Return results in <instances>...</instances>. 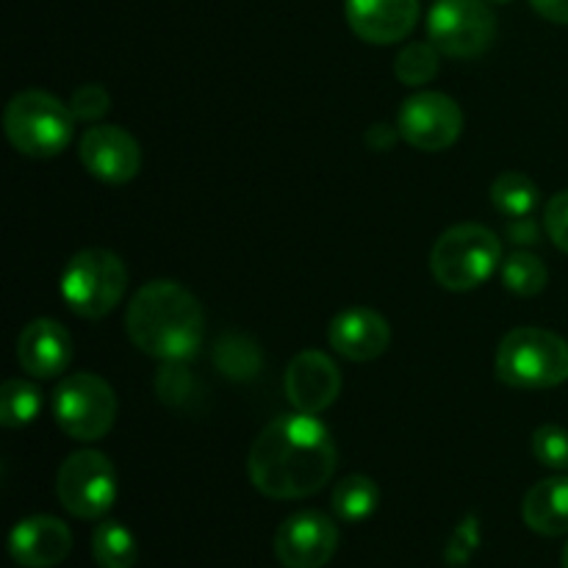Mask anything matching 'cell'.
<instances>
[{"label":"cell","instance_id":"cell-1","mask_svg":"<svg viewBox=\"0 0 568 568\" xmlns=\"http://www.w3.org/2000/svg\"><path fill=\"white\" fill-rule=\"evenodd\" d=\"M336 471V444L316 416H277L250 447L247 475L270 499H305L320 494Z\"/></svg>","mask_w":568,"mask_h":568},{"label":"cell","instance_id":"cell-13","mask_svg":"<svg viewBox=\"0 0 568 568\" xmlns=\"http://www.w3.org/2000/svg\"><path fill=\"white\" fill-rule=\"evenodd\" d=\"M283 388H286V399L294 410L320 416L342 394V372L333 364L331 355L320 353V349H303L288 361Z\"/></svg>","mask_w":568,"mask_h":568},{"label":"cell","instance_id":"cell-17","mask_svg":"<svg viewBox=\"0 0 568 568\" xmlns=\"http://www.w3.org/2000/svg\"><path fill=\"white\" fill-rule=\"evenodd\" d=\"M72 361V336L61 322L33 320L17 336V364L37 381L59 377Z\"/></svg>","mask_w":568,"mask_h":568},{"label":"cell","instance_id":"cell-26","mask_svg":"<svg viewBox=\"0 0 568 568\" xmlns=\"http://www.w3.org/2000/svg\"><path fill=\"white\" fill-rule=\"evenodd\" d=\"M194 392V377L186 369V361H166L164 369L155 377V394L164 405L170 408H181L192 399Z\"/></svg>","mask_w":568,"mask_h":568},{"label":"cell","instance_id":"cell-29","mask_svg":"<svg viewBox=\"0 0 568 568\" xmlns=\"http://www.w3.org/2000/svg\"><path fill=\"white\" fill-rule=\"evenodd\" d=\"M544 231L558 250L568 255V189L555 194L544 209Z\"/></svg>","mask_w":568,"mask_h":568},{"label":"cell","instance_id":"cell-21","mask_svg":"<svg viewBox=\"0 0 568 568\" xmlns=\"http://www.w3.org/2000/svg\"><path fill=\"white\" fill-rule=\"evenodd\" d=\"M92 558L100 568H133L139 558L136 538L120 521H100L92 532Z\"/></svg>","mask_w":568,"mask_h":568},{"label":"cell","instance_id":"cell-15","mask_svg":"<svg viewBox=\"0 0 568 568\" xmlns=\"http://www.w3.org/2000/svg\"><path fill=\"white\" fill-rule=\"evenodd\" d=\"M347 26L369 44H397L419 22V0H347Z\"/></svg>","mask_w":568,"mask_h":568},{"label":"cell","instance_id":"cell-7","mask_svg":"<svg viewBox=\"0 0 568 568\" xmlns=\"http://www.w3.org/2000/svg\"><path fill=\"white\" fill-rule=\"evenodd\" d=\"M55 425L75 442H100L116 422V394L92 372L64 377L53 392Z\"/></svg>","mask_w":568,"mask_h":568},{"label":"cell","instance_id":"cell-23","mask_svg":"<svg viewBox=\"0 0 568 568\" xmlns=\"http://www.w3.org/2000/svg\"><path fill=\"white\" fill-rule=\"evenodd\" d=\"M42 410V392L28 381H6L0 388V425L6 430L28 427Z\"/></svg>","mask_w":568,"mask_h":568},{"label":"cell","instance_id":"cell-5","mask_svg":"<svg viewBox=\"0 0 568 568\" xmlns=\"http://www.w3.org/2000/svg\"><path fill=\"white\" fill-rule=\"evenodd\" d=\"M503 266V242L494 231L477 222L453 225L436 239L430 253V272L438 286L449 292H471Z\"/></svg>","mask_w":568,"mask_h":568},{"label":"cell","instance_id":"cell-34","mask_svg":"<svg viewBox=\"0 0 568 568\" xmlns=\"http://www.w3.org/2000/svg\"><path fill=\"white\" fill-rule=\"evenodd\" d=\"M488 3H510V0H488Z\"/></svg>","mask_w":568,"mask_h":568},{"label":"cell","instance_id":"cell-20","mask_svg":"<svg viewBox=\"0 0 568 568\" xmlns=\"http://www.w3.org/2000/svg\"><path fill=\"white\" fill-rule=\"evenodd\" d=\"M214 364L231 381H253L261 372V349L258 344L242 333H225L214 344Z\"/></svg>","mask_w":568,"mask_h":568},{"label":"cell","instance_id":"cell-2","mask_svg":"<svg viewBox=\"0 0 568 568\" xmlns=\"http://www.w3.org/2000/svg\"><path fill=\"white\" fill-rule=\"evenodd\" d=\"M128 338L159 361H192L203 344L205 314L189 288L175 281H150L136 288L125 311Z\"/></svg>","mask_w":568,"mask_h":568},{"label":"cell","instance_id":"cell-32","mask_svg":"<svg viewBox=\"0 0 568 568\" xmlns=\"http://www.w3.org/2000/svg\"><path fill=\"white\" fill-rule=\"evenodd\" d=\"M538 17L555 26H568V0H530Z\"/></svg>","mask_w":568,"mask_h":568},{"label":"cell","instance_id":"cell-10","mask_svg":"<svg viewBox=\"0 0 568 568\" xmlns=\"http://www.w3.org/2000/svg\"><path fill=\"white\" fill-rule=\"evenodd\" d=\"M397 128L414 150L442 153L464 133V111L444 92H416L399 105Z\"/></svg>","mask_w":568,"mask_h":568},{"label":"cell","instance_id":"cell-28","mask_svg":"<svg viewBox=\"0 0 568 568\" xmlns=\"http://www.w3.org/2000/svg\"><path fill=\"white\" fill-rule=\"evenodd\" d=\"M111 109V94L109 89L100 87V83H83L72 92L70 98V111L75 116V122H94L100 116H105V111Z\"/></svg>","mask_w":568,"mask_h":568},{"label":"cell","instance_id":"cell-4","mask_svg":"<svg viewBox=\"0 0 568 568\" xmlns=\"http://www.w3.org/2000/svg\"><path fill=\"white\" fill-rule=\"evenodd\" d=\"M70 105L42 89H26L9 100L3 111V131L11 148L28 159H55L72 142Z\"/></svg>","mask_w":568,"mask_h":568},{"label":"cell","instance_id":"cell-19","mask_svg":"<svg viewBox=\"0 0 568 568\" xmlns=\"http://www.w3.org/2000/svg\"><path fill=\"white\" fill-rule=\"evenodd\" d=\"M331 505L333 514L342 521H364L369 519L377 510V505H381V488H377V483L372 480V477L349 475L336 483Z\"/></svg>","mask_w":568,"mask_h":568},{"label":"cell","instance_id":"cell-22","mask_svg":"<svg viewBox=\"0 0 568 568\" xmlns=\"http://www.w3.org/2000/svg\"><path fill=\"white\" fill-rule=\"evenodd\" d=\"M491 203L499 214L510 216H530L538 205V186L525 172H503L491 183Z\"/></svg>","mask_w":568,"mask_h":568},{"label":"cell","instance_id":"cell-18","mask_svg":"<svg viewBox=\"0 0 568 568\" xmlns=\"http://www.w3.org/2000/svg\"><path fill=\"white\" fill-rule=\"evenodd\" d=\"M521 519L547 538L568 536V477H547L525 494Z\"/></svg>","mask_w":568,"mask_h":568},{"label":"cell","instance_id":"cell-9","mask_svg":"<svg viewBox=\"0 0 568 568\" xmlns=\"http://www.w3.org/2000/svg\"><path fill=\"white\" fill-rule=\"evenodd\" d=\"M61 508L75 519H103L116 503V469L98 449H78L55 477Z\"/></svg>","mask_w":568,"mask_h":568},{"label":"cell","instance_id":"cell-31","mask_svg":"<svg viewBox=\"0 0 568 568\" xmlns=\"http://www.w3.org/2000/svg\"><path fill=\"white\" fill-rule=\"evenodd\" d=\"M397 139H403L399 136V128L386 125V122H377V125H372L369 131H366V144H369V150H375V153L392 150Z\"/></svg>","mask_w":568,"mask_h":568},{"label":"cell","instance_id":"cell-33","mask_svg":"<svg viewBox=\"0 0 568 568\" xmlns=\"http://www.w3.org/2000/svg\"><path fill=\"white\" fill-rule=\"evenodd\" d=\"M560 566L568 568V544H566V549H564V558H560Z\"/></svg>","mask_w":568,"mask_h":568},{"label":"cell","instance_id":"cell-8","mask_svg":"<svg viewBox=\"0 0 568 568\" xmlns=\"http://www.w3.org/2000/svg\"><path fill=\"white\" fill-rule=\"evenodd\" d=\"M427 37L449 59H480L497 37V17L488 0H436Z\"/></svg>","mask_w":568,"mask_h":568},{"label":"cell","instance_id":"cell-25","mask_svg":"<svg viewBox=\"0 0 568 568\" xmlns=\"http://www.w3.org/2000/svg\"><path fill=\"white\" fill-rule=\"evenodd\" d=\"M442 67V50L433 42H410L394 59V75L405 87H425L438 75Z\"/></svg>","mask_w":568,"mask_h":568},{"label":"cell","instance_id":"cell-6","mask_svg":"<svg viewBox=\"0 0 568 568\" xmlns=\"http://www.w3.org/2000/svg\"><path fill=\"white\" fill-rule=\"evenodd\" d=\"M128 292V270L111 250L89 247L72 255L61 272V297L81 320H103Z\"/></svg>","mask_w":568,"mask_h":568},{"label":"cell","instance_id":"cell-3","mask_svg":"<svg viewBox=\"0 0 568 568\" xmlns=\"http://www.w3.org/2000/svg\"><path fill=\"white\" fill-rule=\"evenodd\" d=\"M497 377L510 388L544 392L568 381V344L544 327H516L499 342Z\"/></svg>","mask_w":568,"mask_h":568},{"label":"cell","instance_id":"cell-12","mask_svg":"<svg viewBox=\"0 0 568 568\" xmlns=\"http://www.w3.org/2000/svg\"><path fill=\"white\" fill-rule=\"evenodd\" d=\"M78 155L89 175L111 186L131 183L142 170V148L133 133L120 125L87 128L78 144Z\"/></svg>","mask_w":568,"mask_h":568},{"label":"cell","instance_id":"cell-16","mask_svg":"<svg viewBox=\"0 0 568 568\" xmlns=\"http://www.w3.org/2000/svg\"><path fill=\"white\" fill-rule=\"evenodd\" d=\"M327 342H331L333 353H338L342 358L366 364L386 353L392 344V327H388L386 316H381L377 311L355 305V308L333 316L331 327H327Z\"/></svg>","mask_w":568,"mask_h":568},{"label":"cell","instance_id":"cell-24","mask_svg":"<svg viewBox=\"0 0 568 568\" xmlns=\"http://www.w3.org/2000/svg\"><path fill=\"white\" fill-rule=\"evenodd\" d=\"M503 283L508 292L519 294V297H536L547 288L549 270L538 255L527 253V250H516L508 258H503Z\"/></svg>","mask_w":568,"mask_h":568},{"label":"cell","instance_id":"cell-14","mask_svg":"<svg viewBox=\"0 0 568 568\" xmlns=\"http://www.w3.org/2000/svg\"><path fill=\"white\" fill-rule=\"evenodd\" d=\"M9 552L22 568H55L72 552V532L55 516H28L9 536Z\"/></svg>","mask_w":568,"mask_h":568},{"label":"cell","instance_id":"cell-27","mask_svg":"<svg viewBox=\"0 0 568 568\" xmlns=\"http://www.w3.org/2000/svg\"><path fill=\"white\" fill-rule=\"evenodd\" d=\"M532 455L541 466L568 471V430L560 425H541L532 433Z\"/></svg>","mask_w":568,"mask_h":568},{"label":"cell","instance_id":"cell-11","mask_svg":"<svg viewBox=\"0 0 568 568\" xmlns=\"http://www.w3.org/2000/svg\"><path fill=\"white\" fill-rule=\"evenodd\" d=\"M338 549V527L322 510H300L275 532V555L283 568H325Z\"/></svg>","mask_w":568,"mask_h":568},{"label":"cell","instance_id":"cell-30","mask_svg":"<svg viewBox=\"0 0 568 568\" xmlns=\"http://www.w3.org/2000/svg\"><path fill=\"white\" fill-rule=\"evenodd\" d=\"M505 236L514 244H521V247H525V244H536L541 231H538V225L530 216H516V220H510L508 227H505Z\"/></svg>","mask_w":568,"mask_h":568}]
</instances>
